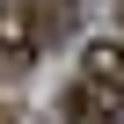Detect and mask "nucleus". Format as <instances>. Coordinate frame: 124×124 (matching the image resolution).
<instances>
[{
	"mask_svg": "<svg viewBox=\"0 0 124 124\" xmlns=\"http://www.w3.org/2000/svg\"><path fill=\"white\" fill-rule=\"evenodd\" d=\"M58 124H124V88L73 80L66 95H58Z\"/></svg>",
	"mask_w": 124,
	"mask_h": 124,
	"instance_id": "obj_1",
	"label": "nucleus"
},
{
	"mask_svg": "<svg viewBox=\"0 0 124 124\" xmlns=\"http://www.w3.org/2000/svg\"><path fill=\"white\" fill-rule=\"evenodd\" d=\"M80 80H102V88H124V37H95L80 51Z\"/></svg>",
	"mask_w": 124,
	"mask_h": 124,
	"instance_id": "obj_2",
	"label": "nucleus"
},
{
	"mask_svg": "<svg viewBox=\"0 0 124 124\" xmlns=\"http://www.w3.org/2000/svg\"><path fill=\"white\" fill-rule=\"evenodd\" d=\"M0 124H15V109H8V102H0Z\"/></svg>",
	"mask_w": 124,
	"mask_h": 124,
	"instance_id": "obj_3",
	"label": "nucleus"
},
{
	"mask_svg": "<svg viewBox=\"0 0 124 124\" xmlns=\"http://www.w3.org/2000/svg\"><path fill=\"white\" fill-rule=\"evenodd\" d=\"M117 22H124V0H117Z\"/></svg>",
	"mask_w": 124,
	"mask_h": 124,
	"instance_id": "obj_4",
	"label": "nucleus"
},
{
	"mask_svg": "<svg viewBox=\"0 0 124 124\" xmlns=\"http://www.w3.org/2000/svg\"><path fill=\"white\" fill-rule=\"evenodd\" d=\"M15 8H22V0H15Z\"/></svg>",
	"mask_w": 124,
	"mask_h": 124,
	"instance_id": "obj_5",
	"label": "nucleus"
}]
</instances>
